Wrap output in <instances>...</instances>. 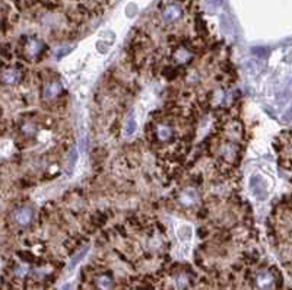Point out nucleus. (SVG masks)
Returning <instances> with one entry per match:
<instances>
[{
  "label": "nucleus",
  "mask_w": 292,
  "mask_h": 290,
  "mask_svg": "<svg viewBox=\"0 0 292 290\" xmlns=\"http://www.w3.org/2000/svg\"><path fill=\"white\" fill-rule=\"evenodd\" d=\"M175 235H177V251L174 255L180 260H184L190 255L192 245H193V226L190 223L177 222L175 225Z\"/></svg>",
  "instance_id": "nucleus-1"
},
{
  "label": "nucleus",
  "mask_w": 292,
  "mask_h": 290,
  "mask_svg": "<svg viewBox=\"0 0 292 290\" xmlns=\"http://www.w3.org/2000/svg\"><path fill=\"white\" fill-rule=\"evenodd\" d=\"M180 16H181V9L177 4H169V6L165 7V10L162 12V21L165 24L175 22Z\"/></svg>",
  "instance_id": "nucleus-2"
},
{
  "label": "nucleus",
  "mask_w": 292,
  "mask_h": 290,
  "mask_svg": "<svg viewBox=\"0 0 292 290\" xmlns=\"http://www.w3.org/2000/svg\"><path fill=\"white\" fill-rule=\"evenodd\" d=\"M15 219H16V222H18L19 225H28V223L31 222V219H32V213H31L30 208H21V210L16 213Z\"/></svg>",
  "instance_id": "nucleus-3"
},
{
  "label": "nucleus",
  "mask_w": 292,
  "mask_h": 290,
  "mask_svg": "<svg viewBox=\"0 0 292 290\" xmlns=\"http://www.w3.org/2000/svg\"><path fill=\"white\" fill-rule=\"evenodd\" d=\"M137 130V124H136V120L133 117H129L127 121H126V128H125V134L126 137H130L136 133Z\"/></svg>",
  "instance_id": "nucleus-4"
},
{
  "label": "nucleus",
  "mask_w": 292,
  "mask_h": 290,
  "mask_svg": "<svg viewBox=\"0 0 292 290\" xmlns=\"http://www.w3.org/2000/svg\"><path fill=\"white\" fill-rule=\"evenodd\" d=\"M257 283L261 289H266L272 285V276L269 273H263L257 277Z\"/></svg>",
  "instance_id": "nucleus-5"
},
{
  "label": "nucleus",
  "mask_w": 292,
  "mask_h": 290,
  "mask_svg": "<svg viewBox=\"0 0 292 290\" xmlns=\"http://www.w3.org/2000/svg\"><path fill=\"white\" fill-rule=\"evenodd\" d=\"M59 92H60V85L59 83H53V85H48L45 87V96L47 98H54Z\"/></svg>",
  "instance_id": "nucleus-6"
},
{
  "label": "nucleus",
  "mask_w": 292,
  "mask_h": 290,
  "mask_svg": "<svg viewBox=\"0 0 292 290\" xmlns=\"http://www.w3.org/2000/svg\"><path fill=\"white\" fill-rule=\"evenodd\" d=\"M18 78H19L18 72H6L4 76H3V79H4L6 83H15L18 81Z\"/></svg>",
  "instance_id": "nucleus-7"
},
{
  "label": "nucleus",
  "mask_w": 292,
  "mask_h": 290,
  "mask_svg": "<svg viewBox=\"0 0 292 290\" xmlns=\"http://www.w3.org/2000/svg\"><path fill=\"white\" fill-rule=\"evenodd\" d=\"M158 136H160V139L161 140H168L169 137H171V130L168 128V127H161L160 128V131H158Z\"/></svg>",
  "instance_id": "nucleus-8"
},
{
  "label": "nucleus",
  "mask_w": 292,
  "mask_h": 290,
  "mask_svg": "<svg viewBox=\"0 0 292 290\" xmlns=\"http://www.w3.org/2000/svg\"><path fill=\"white\" fill-rule=\"evenodd\" d=\"M195 200H196V196H195L193 193H190V191L184 193V196H183V203L190 204V203H193Z\"/></svg>",
  "instance_id": "nucleus-9"
},
{
  "label": "nucleus",
  "mask_w": 292,
  "mask_h": 290,
  "mask_svg": "<svg viewBox=\"0 0 292 290\" xmlns=\"http://www.w3.org/2000/svg\"><path fill=\"white\" fill-rule=\"evenodd\" d=\"M99 288L104 290H108L111 288V280L108 279V277H102V279H99Z\"/></svg>",
  "instance_id": "nucleus-10"
}]
</instances>
